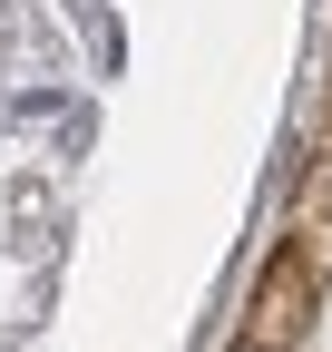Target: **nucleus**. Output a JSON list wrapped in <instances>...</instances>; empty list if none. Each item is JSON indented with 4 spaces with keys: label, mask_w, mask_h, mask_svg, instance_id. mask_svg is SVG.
<instances>
[{
    "label": "nucleus",
    "mask_w": 332,
    "mask_h": 352,
    "mask_svg": "<svg viewBox=\"0 0 332 352\" xmlns=\"http://www.w3.org/2000/svg\"><path fill=\"white\" fill-rule=\"evenodd\" d=\"M235 352H274V342H235Z\"/></svg>",
    "instance_id": "3"
},
{
    "label": "nucleus",
    "mask_w": 332,
    "mask_h": 352,
    "mask_svg": "<svg viewBox=\"0 0 332 352\" xmlns=\"http://www.w3.org/2000/svg\"><path fill=\"white\" fill-rule=\"evenodd\" d=\"M313 323V254H283L274 274L254 284V323H244V342H274V352H294Z\"/></svg>",
    "instance_id": "1"
},
{
    "label": "nucleus",
    "mask_w": 332,
    "mask_h": 352,
    "mask_svg": "<svg viewBox=\"0 0 332 352\" xmlns=\"http://www.w3.org/2000/svg\"><path fill=\"white\" fill-rule=\"evenodd\" d=\"M294 206H303V226H332V138L313 147V166H303V186H294Z\"/></svg>",
    "instance_id": "2"
}]
</instances>
